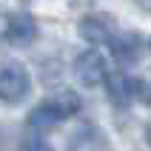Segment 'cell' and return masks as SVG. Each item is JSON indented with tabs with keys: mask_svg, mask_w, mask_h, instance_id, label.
<instances>
[{
	"mask_svg": "<svg viewBox=\"0 0 151 151\" xmlns=\"http://www.w3.org/2000/svg\"><path fill=\"white\" fill-rule=\"evenodd\" d=\"M29 94V74L23 66L9 63L0 68V100L6 103H17Z\"/></svg>",
	"mask_w": 151,
	"mask_h": 151,
	"instance_id": "obj_1",
	"label": "cell"
},
{
	"mask_svg": "<svg viewBox=\"0 0 151 151\" xmlns=\"http://www.w3.org/2000/svg\"><path fill=\"white\" fill-rule=\"evenodd\" d=\"M0 34H3L9 43H14V46H26V43H32L34 37H37V23H34L32 14L14 12V14H9L6 20H3Z\"/></svg>",
	"mask_w": 151,
	"mask_h": 151,
	"instance_id": "obj_2",
	"label": "cell"
},
{
	"mask_svg": "<svg viewBox=\"0 0 151 151\" xmlns=\"http://www.w3.org/2000/svg\"><path fill=\"white\" fill-rule=\"evenodd\" d=\"M109 46H111L114 60L123 63V66L137 63L140 54H143V40H140V34H134V32H117V29H114V34L109 37Z\"/></svg>",
	"mask_w": 151,
	"mask_h": 151,
	"instance_id": "obj_3",
	"label": "cell"
},
{
	"mask_svg": "<svg viewBox=\"0 0 151 151\" xmlns=\"http://www.w3.org/2000/svg\"><path fill=\"white\" fill-rule=\"evenodd\" d=\"M114 29H117V23H114L111 17H106V14H88V17L80 20V26H77L80 37H83L86 43H91V46L109 43V37L114 34Z\"/></svg>",
	"mask_w": 151,
	"mask_h": 151,
	"instance_id": "obj_4",
	"label": "cell"
},
{
	"mask_svg": "<svg viewBox=\"0 0 151 151\" xmlns=\"http://www.w3.org/2000/svg\"><path fill=\"white\" fill-rule=\"evenodd\" d=\"M74 74L83 86H97L103 83L106 77V63H103V54H97L94 49L83 51L80 57L74 60Z\"/></svg>",
	"mask_w": 151,
	"mask_h": 151,
	"instance_id": "obj_5",
	"label": "cell"
},
{
	"mask_svg": "<svg viewBox=\"0 0 151 151\" xmlns=\"http://www.w3.org/2000/svg\"><path fill=\"white\" fill-rule=\"evenodd\" d=\"M103 80H106V88H109V97L114 106H120V109L131 106V100L137 97V86H140L137 80H131L128 74H120V71L106 74Z\"/></svg>",
	"mask_w": 151,
	"mask_h": 151,
	"instance_id": "obj_6",
	"label": "cell"
},
{
	"mask_svg": "<svg viewBox=\"0 0 151 151\" xmlns=\"http://www.w3.org/2000/svg\"><path fill=\"white\" fill-rule=\"evenodd\" d=\"M46 106H49V109L54 111V117L63 123V120H68L71 114L80 111V97L66 88V91H57V94H51V97H46Z\"/></svg>",
	"mask_w": 151,
	"mask_h": 151,
	"instance_id": "obj_7",
	"label": "cell"
},
{
	"mask_svg": "<svg viewBox=\"0 0 151 151\" xmlns=\"http://www.w3.org/2000/svg\"><path fill=\"white\" fill-rule=\"evenodd\" d=\"M68 151H106V137H103L100 128L86 126V128H80V131L71 137Z\"/></svg>",
	"mask_w": 151,
	"mask_h": 151,
	"instance_id": "obj_8",
	"label": "cell"
},
{
	"mask_svg": "<svg viewBox=\"0 0 151 151\" xmlns=\"http://www.w3.org/2000/svg\"><path fill=\"white\" fill-rule=\"evenodd\" d=\"M20 151H51V145H46L43 140L32 137V140H23V143H20Z\"/></svg>",
	"mask_w": 151,
	"mask_h": 151,
	"instance_id": "obj_9",
	"label": "cell"
},
{
	"mask_svg": "<svg viewBox=\"0 0 151 151\" xmlns=\"http://www.w3.org/2000/svg\"><path fill=\"white\" fill-rule=\"evenodd\" d=\"M137 94L143 97V103H148V106H151V86H137Z\"/></svg>",
	"mask_w": 151,
	"mask_h": 151,
	"instance_id": "obj_10",
	"label": "cell"
},
{
	"mask_svg": "<svg viewBox=\"0 0 151 151\" xmlns=\"http://www.w3.org/2000/svg\"><path fill=\"white\" fill-rule=\"evenodd\" d=\"M145 143L151 145V123H148V126H145Z\"/></svg>",
	"mask_w": 151,
	"mask_h": 151,
	"instance_id": "obj_11",
	"label": "cell"
},
{
	"mask_svg": "<svg viewBox=\"0 0 151 151\" xmlns=\"http://www.w3.org/2000/svg\"><path fill=\"white\" fill-rule=\"evenodd\" d=\"M137 3H140L143 9H148V12H151V0H137Z\"/></svg>",
	"mask_w": 151,
	"mask_h": 151,
	"instance_id": "obj_12",
	"label": "cell"
},
{
	"mask_svg": "<svg viewBox=\"0 0 151 151\" xmlns=\"http://www.w3.org/2000/svg\"><path fill=\"white\" fill-rule=\"evenodd\" d=\"M148 46H151V43H148Z\"/></svg>",
	"mask_w": 151,
	"mask_h": 151,
	"instance_id": "obj_13",
	"label": "cell"
}]
</instances>
